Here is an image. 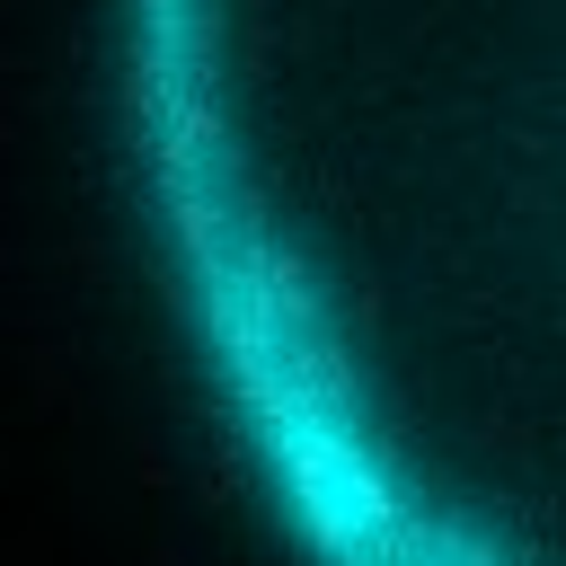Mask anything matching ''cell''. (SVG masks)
<instances>
[{
	"mask_svg": "<svg viewBox=\"0 0 566 566\" xmlns=\"http://www.w3.org/2000/svg\"><path fill=\"white\" fill-rule=\"evenodd\" d=\"M195 380L301 566H566V0H115Z\"/></svg>",
	"mask_w": 566,
	"mask_h": 566,
	"instance_id": "obj_1",
	"label": "cell"
}]
</instances>
